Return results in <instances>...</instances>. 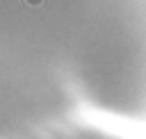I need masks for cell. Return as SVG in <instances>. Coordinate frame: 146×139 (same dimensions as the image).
<instances>
[{
    "label": "cell",
    "instance_id": "cell-1",
    "mask_svg": "<svg viewBox=\"0 0 146 139\" xmlns=\"http://www.w3.org/2000/svg\"><path fill=\"white\" fill-rule=\"evenodd\" d=\"M27 7H39V5H43V0H23Z\"/></svg>",
    "mask_w": 146,
    "mask_h": 139
}]
</instances>
